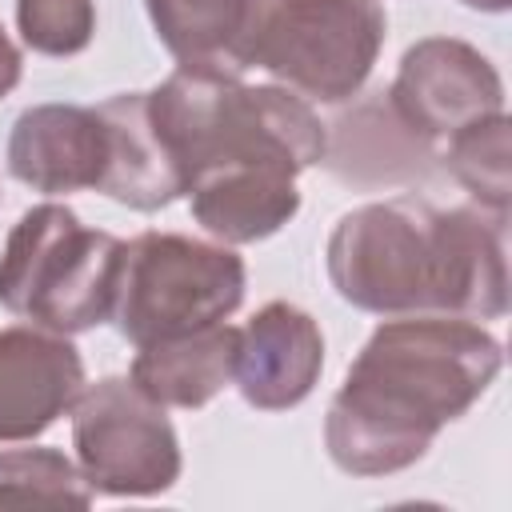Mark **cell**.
I'll return each instance as SVG.
<instances>
[{"label": "cell", "mask_w": 512, "mask_h": 512, "mask_svg": "<svg viewBox=\"0 0 512 512\" xmlns=\"http://www.w3.org/2000/svg\"><path fill=\"white\" fill-rule=\"evenodd\" d=\"M96 112L108 128V164L96 192L136 212L168 208L188 192L180 164L172 160L168 144L152 128L148 92H120L96 104Z\"/></svg>", "instance_id": "obj_13"}, {"label": "cell", "mask_w": 512, "mask_h": 512, "mask_svg": "<svg viewBox=\"0 0 512 512\" xmlns=\"http://www.w3.org/2000/svg\"><path fill=\"white\" fill-rule=\"evenodd\" d=\"M76 468L100 496H160L180 480V436L132 376L84 384L72 404Z\"/></svg>", "instance_id": "obj_7"}, {"label": "cell", "mask_w": 512, "mask_h": 512, "mask_svg": "<svg viewBox=\"0 0 512 512\" xmlns=\"http://www.w3.org/2000/svg\"><path fill=\"white\" fill-rule=\"evenodd\" d=\"M20 72H24L20 48L8 40V32H4V24H0V100L20 84Z\"/></svg>", "instance_id": "obj_19"}, {"label": "cell", "mask_w": 512, "mask_h": 512, "mask_svg": "<svg viewBox=\"0 0 512 512\" xmlns=\"http://www.w3.org/2000/svg\"><path fill=\"white\" fill-rule=\"evenodd\" d=\"M508 216L492 208H436L420 196L372 200L344 212L328 236V280L372 316L508 312Z\"/></svg>", "instance_id": "obj_2"}, {"label": "cell", "mask_w": 512, "mask_h": 512, "mask_svg": "<svg viewBox=\"0 0 512 512\" xmlns=\"http://www.w3.org/2000/svg\"><path fill=\"white\" fill-rule=\"evenodd\" d=\"M192 220L220 244H256L300 212L296 172L272 164H236L204 172L188 184Z\"/></svg>", "instance_id": "obj_14"}, {"label": "cell", "mask_w": 512, "mask_h": 512, "mask_svg": "<svg viewBox=\"0 0 512 512\" xmlns=\"http://www.w3.org/2000/svg\"><path fill=\"white\" fill-rule=\"evenodd\" d=\"M84 388V360L60 332L36 324L0 328V444L36 440Z\"/></svg>", "instance_id": "obj_9"}, {"label": "cell", "mask_w": 512, "mask_h": 512, "mask_svg": "<svg viewBox=\"0 0 512 512\" xmlns=\"http://www.w3.org/2000/svg\"><path fill=\"white\" fill-rule=\"evenodd\" d=\"M124 240L80 224L68 204L28 208L0 252V304L48 332L76 336L112 320Z\"/></svg>", "instance_id": "obj_4"}, {"label": "cell", "mask_w": 512, "mask_h": 512, "mask_svg": "<svg viewBox=\"0 0 512 512\" xmlns=\"http://www.w3.org/2000/svg\"><path fill=\"white\" fill-rule=\"evenodd\" d=\"M144 8L180 68L240 76L256 68L260 36L280 0H144Z\"/></svg>", "instance_id": "obj_12"}, {"label": "cell", "mask_w": 512, "mask_h": 512, "mask_svg": "<svg viewBox=\"0 0 512 512\" xmlns=\"http://www.w3.org/2000/svg\"><path fill=\"white\" fill-rule=\"evenodd\" d=\"M108 164V128L84 104L24 108L8 136V172L32 192H84L100 188Z\"/></svg>", "instance_id": "obj_11"}, {"label": "cell", "mask_w": 512, "mask_h": 512, "mask_svg": "<svg viewBox=\"0 0 512 512\" xmlns=\"http://www.w3.org/2000/svg\"><path fill=\"white\" fill-rule=\"evenodd\" d=\"M236 348H240V328L220 320L184 336L140 344L128 376L140 392H148L164 408H204L232 384Z\"/></svg>", "instance_id": "obj_15"}, {"label": "cell", "mask_w": 512, "mask_h": 512, "mask_svg": "<svg viewBox=\"0 0 512 512\" xmlns=\"http://www.w3.org/2000/svg\"><path fill=\"white\" fill-rule=\"evenodd\" d=\"M504 348L464 316H388L348 364L324 420V444L348 476L416 464L500 376Z\"/></svg>", "instance_id": "obj_1"}, {"label": "cell", "mask_w": 512, "mask_h": 512, "mask_svg": "<svg viewBox=\"0 0 512 512\" xmlns=\"http://www.w3.org/2000/svg\"><path fill=\"white\" fill-rule=\"evenodd\" d=\"M148 116L188 184L236 164H272L300 176L328 156V128L304 96L208 68H176L148 92Z\"/></svg>", "instance_id": "obj_3"}, {"label": "cell", "mask_w": 512, "mask_h": 512, "mask_svg": "<svg viewBox=\"0 0 512 512\" xmlns=\"http://www.w3.org/2000/svg\"><path fill=\"white\" fill-rule=\"evenodd\" d=\"M96 492L84 472L56 448H0V508H88Z\"/></svg>", "instance_id": "obj_16"}, {"label": "cell", "mask_w": 512, "mask_h": 512, "mask_svg": "<svg viewBox=\"0 0 512 512\" xmlns=\"http://www.w3.org/2000/svg\"><path fill=\"white\" fill-rule=\"evenodd\" d=\"M244 284V260L228 244L140 232L124 244L112 320L140 348L228 320L244 300Z\"/></svg>", "instance_id": "obj_5"}, {"label": "cell", "mask_w": 512, "mask_h": 512, "mask_svg": "<svg viewBox=\"0 0 512 512\" xmlns=\"http://www.w3.org/2000/svg\"><path fill=\"white\" fill-rule=\"evenodd\" d=\"M20 40L40 56H76L96 36L92 0H16Z\"/></svg>", "instance_id": "obj_18"}, {"label": "cell", "mask_w": 512, "mask_h": 512, "mask_svg": "<svg viewBox=\"0 0 512 512\" xmlns=\"http://www.w3.org/2000/svg\"><path fill=\"white\" fill-rule=\"evenodd\" d=\"M460 4L480 8V12H504V8H508V0H460Z\"/></svg>", "instance_id": "obj_20"}, {"label": "cell", "mask_w": 512, "mask_h": 512, "mask_svg": "<svg viewBox=\"0 0 512 512\" xmlns=\"http://www.w3.org/2000/svg\"><path fill=\"white\" fill-rule=\"evenodd\" d=\"M384 32L380 0H280L260 36L256 68L304 100L344 104L372 76Z\"/></svg>", "instance_id": "obj_6"}, {"label": "cell", "mask_w": 512, "mask_h": 512, "mask_svg": "<svg viewBox=\"0 0 512 512\" xmlns=\"http://www.w3.org/2000/svg\"><path fill=\"white\" fill-rule=\"evenodd\" d=\"M388 108L412 136L436 144L488 116H500L504 80L480 48L456 36H428L400 56Z\"/></svg>", "instance_id": "obj_8"}, {"label": "cell", "mask_w": 512, "mask_h": 512, "mask_svg": "<svg viewBox=\"0 0 512 512\" xmlns=\"http://www.w3.org/2000/svg\"><path fill=\"white\" fill-rule=\"evenodd\" d=\"M444 164L480 200V208L508 216L512 180H508V116L504 112L456 132L448 140Z\"/></svg>", "instance_id": "obj_17"}, {"label": "cell", "mask_w": 512, "mask_h": 512, "mask_svg": "<svg viewBox=\"0 0 512 512\" xmlns=\"http://www.w3.org/2000/svg\"><path fill=\"white\" fill-rule=\"evenodd\" d=\"M320 368H324V332L304 308L288 300H268L240 328L232 384L252 408L284 412L304 404L320 380Z\"/></svg>", "instance_id": "obj_10"}]
</instances>
